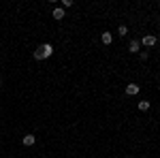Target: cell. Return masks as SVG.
Returning a JSON list of instances; mask_svg holds the SVG:
<instances>
[{"mask_svg": "<svg viewBox=\"0 0 160 158\" xmlns=\"http://www.w3.org/2000/svg\"><path fill=\"white\" fill-rule=\"evenodd\" d=\"M39 51L43 53V60H45V58H49V56L53 53V47H51L49 43H45V45H41V47H39Z\"/></svg>", "mask_w": 160, "mask_h": 158, "instance_id": "1", "label": "cell"}, {"mask_svg": "<svg viewBox=\"0 0 160 158\" xmlns=\"http://www.w3.org/2000/svg\"><path fill=\"white\" fill-rule=\"evenodd\" d=\"M137 92H139V85H137V83H128V85H126V94L135 96Z\"/></svg>", "mask_w": 160, "mask_h": 158, "instance_id": "2", "label": "cell"}, {"mask_svg": "<svg viewBox=\"0 0 160 158\" xmlns=\"http://www.w3.org/2000/svg\"><path fill=\"white\" fill-rule=\"evenodd\" d=\"M143 45H147V47H152V45H156V37H152V34H147V37H143L141 41Z\"/></svg>", "mask_w": 160, "mask_h": 158, "instance_id": "3", "label": "cell"}, {"mask_svg": "<svg viewBox=\"0 0 160 158\" xmlns=\"http://www.w3.org/2000/svg\"><path fill=\"white\" fill-rule=\"evenodd\" d=\"M53 19H64V9H53Z\"/></svg>", "mask_w": 160, "mask_h": 158, "instance_id": "4", "label": "cell"}, {"mask_svg": "<svg viewBox=\"0 0 160 158\" xmlns=\"http://www.w3.org/2000/svg\"><path fill=\"white\" fill-rule=\"evenodd\" d=\"M139 47H141V43H139V41H130V45H128V49H130L132 53H137V51H139Z\"/></svg>", "mask_w": 160, "mask_h": 158, "instance_id": "5", "label": "cell"}, {"mask_svg": "<svg viewBox=\"0 0 160 158\" xmlns=\"http://www.w3.org/2000/svg\"><path fill=\"white\" fill-rule=\"evenodd\" d=\"M34 135H24V145H34Z\"/></svg>", "mask_w": 160, "mask_h": 158, "instance_id": "6", "label": "cell"}, {"mask_svg": "<svg viewBox=\"0 0 160 158\" xmlns=\"http://www.w3.org/2000/svg\"><path fill=\"white\" fill-rule=\"evenodd\" d=\"M111 34H109V32H103V43H105V45H111Z\"/></svg>", "mask_w": 160, "mask_h": 158, "instance_id": "7", "label": "cell"}, {"mask_svg": "<svg viewBox=\"0 0 160 158\" xmlns=\"http://www.w3.org/2000/svg\"><path fill=\"white\" fill-rule=\"evenodd\" d=\"M139 109H141V111H147V109H150V101H141V103H139Z\"/></svg>", "mask_w": 160, "mask_h": 158, "instance_id": "8", "label": "cell"}, {"mask_svg": "<svg viewBox=\"0 0 160 158\" xmlns=\"http://www.w3.org/2000/svg\"><path fill=\"white\" fill-rule=\"evenodd\" d=\"M34 60H43V53H41L39 49H34Z\"/></svg>", "mask_w": 160, "mask_h": 158, "instance_id": "9", "label": "cell"}, {"mask_svg": "<svg viewBox=\"0 0 160 158\" xmlns=\"http://www.w3.org/2000/svg\"><path fill=\"white\" fill-rule=\"evenodd\" d=\"M118 32H120V37H122V34H126V32H128V28H126V26H120V30H118Z\"/></svg>", "mask_w": 160, "mask_h": 158, "instance_id": "10", "label": "cell"}, {"mask_svg": "<svg viewBox=\"0 0 160 158\" xmlns=\"http://www.w3.org/2000/svg\"><path fill=\"white\" fill-rule=\"evenodd\" d=\"M62 4H64V6L68 9V6H73V0H62Z\"/></svg>", "mask_w": 160, "mask_h": 158, "instance_id": "11", "label": "cell"}, {"mask_svg": "<svg viewBox=\"0 0 160 158\" xmlns=\"http://www.w3.org/2000/svg\"><path fill=\"white\" fill-rule=\"evenodd\" d=\"M0 85H2V81H0Z\"/></svg>", "mask_w": 160, "mask_h": 158, "instance_id": "12", "label": "cell"}]
</instances>
